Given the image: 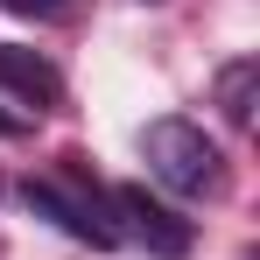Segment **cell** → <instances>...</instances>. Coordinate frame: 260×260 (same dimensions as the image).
<instances>
[{
    "instance_id": "2",
    "label": "cell",
    "mask_w": 260,
    "mask_h": 260,
    "mask_svg": "<svg viewBox=\"0 0 260 260\" xmlns=\"http://www.w3.org/2000/svg\"><path fill=\"white\" fill-rule=\"evenodd\" d=\"M21 204H28L36 218H49L56 232H71V239L99 246V253H106V246L120 239V232H113V225L99 218V204H91V197H71L63 183H36V176H28V183H21Z\"/></svg>"
},
{
    "instance_id": "7",
    "label": "cell",
    "mask_w": 260,
    "mask_h": 260,
    "mask_svg": "<svg viewBox=\"0 0 260 260\" xmlns=\"http://www.w3.org/2000/svg\"><path fill=\"white\" fill-rule=\"evenodd\" d=\"M0 134H7V141H21V134H28V120H21V113H0Z\"/></svg>"
},
{
    "instance_id": "6",
    "label": "cell",
    "mask_w": 260,
    "mask_h": 260,
    "mask_svg": "<svg viewBox=\"0 0 260 260\" xmlns=\"http://www.w3.org/2000/svg\"><path fill=\"white\" fill-rule=\"evenodd\" d=\"M14 14H28V21H71L78 14V0H7Z\"/></svg>"
},
{
    "instance_id": "4",
    "label": "cell",
    "mask_w": 260,
    "mask_h": 260,
    "mask_svg": "<svg viewBox=\"0 0 260 260\" xmlns=\"http://www.w3.org/2000/svg\"><path fill=\"white\" fill-rule=\"evenodd\" d=\"M0 85L21 91V99H36V106H56L63 99V78L49 71V56H36V49H21V43H0Z\"/></svg>"
},
{
    "instance_id": "1",
    "label": "cell",
    "mask_w": 260,
    "mask_h": 260,
    "mask_svg": "<svg viewBox=\"0 0 260 260\" xmlns=\"http://www.w3.org/2000/svg\"><path fill=\"white\" fill-rule=\"evenodd\" d=\"M141 155H148V176L176 197H211L225 183V155L197 120H155L141 134Z\"/></svg>"
},
{
    "instance_id": "3",
    "label": "cell",
    "mask_w": 260,
    "mask_h": 260,
    "mask_svg": "<svg viewBox=\"0 0 260 260\" xmlns=\"http://www.w3.org/2000/svg\"><path fill=\"white\" fill-rule=\"evenodd\" d=\"M113 204L134 218V232H141V239H148L155 253H169V260H176V253H190V225H183L169 204H155V197H148L141 183H120V190H113Z\"/></svg>"
},
{
    "instance_id": "5",
    "label": "cell",
    "mask_w": 260,
    "mask_h": 260,
    "mask_svg": "<svg viewBox=\"0 0 260 260\" xmlns=\"http://www.w3.org/2000/svg\"><path fill=\"white\" fill-rule=\"evenodd\" d=\"M253 91H260V56H232L218 71V113L232 127H253Z\"/></svg>"
}]
</instances>
